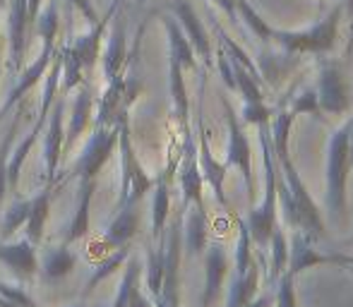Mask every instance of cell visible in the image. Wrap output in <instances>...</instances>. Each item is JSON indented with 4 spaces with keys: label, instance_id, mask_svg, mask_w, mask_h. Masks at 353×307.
I'll list each match as a JSON object with an SVG mask.
<instances>
[{
    "label": "cell",
    "instance_id": "38",
    "mask_svg": "<svg viewBox=\"0 0 353 307\" xmlns=\"http://www.w3.org/2000/svg\"><path fill=\"white\" fill-rule=\"evenodd\" d=\"M142 276V266L135 257H128V266H125V274H123V281H121V288L116 293V300H113V307H128V295H130V288L137 279Z\"/></svg>",
    "mask_w": 353,
    "mask_h": 307
},
{
    "label": "cell",
    "instance_id": "9",
    "mask_svg": "<svg viewBox=\"0 0 353 307\" xmlns=\"http://www.w3.org/2000/svg\"><path fill=\"white\" fill-rule=\"evenodd\" d=\"M137 229H140V211H137V204L135 207H125V209L118 211V216L111 221L106 231L101 235L92 237L87 245V257L89 260H103L108 252L118 250V247L128 245V242L135 237Z\"/></svg>",
    "mask_w": 353,
    "mask_h": 307
},
{
    "label": "cell",
    "instance_id": "8",
    "mask_svg": "<svg viewBox=\"0 0 353 307\" xmlns=\"http://www.w3.org/2000/svg\"><path fill=\"white\" fill-rule=\"evenodd\" d=\"M315 94L317 103H320L322 116H344L351 108V96H349V82L341 70L339 63L325 61L317 72L315 82Z\"/></svg>",
    "mask_w": 353,
    "mask_h": 307
},
{
    "label": "cell",
    "instance_id": "49",
    "mask_svg": "<svg viewBox=\"0 0 353 307\" xmlns=\"http://www.w3.org/2000/svg\"><path fill=\"white\" fill-rule=\"evenodd\" d=\"M121 3H123V0H116V3H113L111 8H118V5H121Z\"/></svg>",
    "mask_w": 353,
    "mask_h": 307
},
{
    "label": "cell",
    "instance_id": "48",
    "mask_svg": "<svg viewBox=\"0 0 353 307\" xmlns=\"http://www.w3.org/2000/svg\"><path fill=\"white\" fill-rule=\"evenodd\" d=\"M68 307H103V305H68Z\"/></svg>",
    "mask_w": 353,
    "mask_h": 307
},
{
    "label": "cell",
    "instance_id": "23",
    "mask_svg": "<svg viewBox=\"0 0 353 307\" xmlns=\"http://www.w3.org/2000/svg\"><path fill=\"white\" fill-rule=\"evenodd\" d=\"M183 72L185 70L181 67V63L168 58V89H171L173 113H176L183 132H188L190 130V98H188L185 77H183Z\"/></svg>",
    "mask_w": 353,
    "mask_h": 307
},
{
    "label": "cell",
    "instance_id": "15",
    "mask_svg": "<svg viewBox=\"0 0 353 307\" xmlns=\"http://www.w3.org/2000/svg\"><path fill=\"white\" fill-rule=\"evenodd\" d=\"M63 113L65 101H53V108L46 120V142H43V161H46V180L48 185L58 180V163H61L63 149H65V127H63Z\"/></svg>",
    "mask_w": 353,
    "mask_h": 307
},
{
    "label": "cell",
    "instance_id": "22",
    "mask_svg": "<svg viewBox=\"0 0 353 307\" xmlns=\"http://www.w3.org/2000/svg\"><path fill=\"white\" fill-rule=\"evenodd\" d=\"M53 51H56V46H43V48H41V53H39L37 61H34L32 65H27V70L22 72V79L17 82V87H14L12 92L8 94V101L3 103V111H0V116H3V113H8L10 108H12L14 103H17L19 98H22L24 94L29 92V89L37 87L39 79L46 75L48 65H51V61H53Z\"/></svg>",
    "mask_w": 353,
    "mask_h": 307
},
{
    "label": "cell",
    "instance_id": "1",
    "mask_svg": "<svg viewBox=\"0 0 353 307\" xmlns=\"http://www.w3.org/2000/svg\"><path fill=\"white\" fill-rule=\"evenodd\" d=\"M293 116L288 111L286 101L279 103L276 111H272V120H270V142H272V151H274V161L276 168L281 171L283 180L288 185V192L293 197V204H296V221L298 229L303 231L310 240H320L325 235V219L320 214V207L315 204L312 195L307 192L305 180L298 173L296 163L291 158V127H293Z\"/></svg>",
    "mask_w": 353,
    "mask_h": 307
},
{
    "label": "cell",
    "instance_id": "33",
    "mask_svg": "<svg viewBox=\"0 0 353 307\" xmlns=\"http://www.w3.org/2000/svg\"><path fill=\"white\" fill-rule=\"evenodd\" d=\"M236 219V226H238V242H236V257H233V274L241 276L248 271L252 262V237H250V231H248V224L241 219V216L233 214Z\"/></svg>",
    "mask_w": 353,
    "mask_h": 307
},
{
    "label": "cell",
    "instance_id": "12",
    "mask_svg": "<svg viewBox=\"0 0 353 307\" xmlns=\"http://www.w3.org/2000/svg\"><path fill=\"white\" fill-rule=\"evenodd\" d=\"M228 271H231V262H228L226 247L219 240H210L205 247V290H202L200 307H212L216 303Z\"/></svg>",
    "mask_w": 353,
    "mask_h": 307
},
{
    "label": "cell",
    "instance_id": "27",
    "mask_svg": "<svg viewBox=\"0 0 353 307\" xmlns=\"http://www.w3.org/2000/svg\"><path fill=\"white\" fill-rule=\"evenodd\" d=\"M51 195L53 190L46 187V190L37 192V197L32 200V209H29V219H27V240L32 242L34 247L41 245L43 240V231H46V221H48V209H51Z\"/></svg>",
    "mask_w": 353,
    "mask_h": 307
},
{
    "label": "cell",
    "instance_id": "42",
    "mask_svg": "<svg viewBox=\"0 0 353 307\" xmlns=\"http://www.w3.org/2000/svg\"><path fill=\"white\" fill-rule=\"evenodd\" d=\"M70 3H72L74 8H77L79 12H82L84 17H87L92 24H97V22H99V14H97V10H94L92 0H70Z\"/></svg>",
    "mask_w": 353,
    "mask_h": 307
},
{
    "label": "cell",
    "instance_id": "10",
    "mask_svg": "<svg viewBox=\"0 0 353 307\" xmlns=\"http://www.w3.org/2000/svg\"><path fill=\"white\" fill-rule=\"evenodd\" d=\"M183 156L178 161V185H181V209L185 211L190 204H205V178L197 163V142L190 130L183 132Z\"/></svg>",
    "mask_w": 353,
    "mask_h": 307
},
{
    "label": "cell",
    "instance_id": "50",
    "mask_svg": "<svg viewBox=\"0 0 353 307\" xmlns=\"http://www.w3.org/2000/svg\"><path fill=\"white\" fill-rule=\"evenodd\" d=\"M344 269H346V271H351V274H353V266H344Z\"/></svg>",
    "mask_w": 353,
    "mask_h": 307
},
{
    "label": "cell",
    "instance_id": "28",
    "mask_svg": "<svg viewBox=\"0 0 353 307\" xmlns=\"http://www.w3.org/2000/svg\"><path fill=\"white\" fill-rule=\"evenodd\" d=\"M233 5H236V14L243 19V24L260 39L262 46H272V32H274V27L257 12L255 5H252L250 0H233Z\"/></svg>",
    "mask_w": 353,
    "mask_h": 307
},
{
    "label": "cell",
    "instance_id": "46",
    "mask_svg": "<svg viewBox=\"0 0 353 307\" xmlns=\"http://www.w3.org/2000/svg\"><path fill=\"white\" fill-rule=\"evenodd\" d=\"M341 5H344V14L349 19H353V0H341Z\"/></svg>",
    "mask_w": 353,
    "mask_h": 307
},
{
    "label": "cell",
    "instance_id": "44",
    "mask_svg": "<svg viewBox=\"0 0 353 307\" xmlns=\"http://www.w3.org/2000/svg\"><path fill=\"white\" fill-rule=\"evenodd\" d=\"M327 255H330V264L353 266V255H344V252H327Z\"/></svg>",
    "mask_w": 353,
    "mask_h": 307
},
{
    "label": "cell",
    "instance_id": "6",
    "mask_svg": "<svg viewBox=\"0 0 353 307\" xmlns=\"http://www.w3.org/2000/svg\"><path fill=\"white\" fill-rule=\"evenodd\" d=\"M118 135H121V120L118 118L113 125L94 127V132L89 135L87 145H84V149L79 154L77 163L72 166L68 178H77L79 182H97V176L101 173V168L106 166V161L111 158L113 149H116Z\"/></svg>",
    "mask_w": 353,
    "mask_h": 307
},
{
    "label": "cell",
    "instance_id": "31",
    "mask_svg": "<svg viewBox=\"0 0 353 307\" xmlns=\"http://www.w3.org/2000/svg\"><path fill=\"white\" fill-rule=\"evenodd\" d=\"M286 264H288V235L279 224L270 237V281L272 284L286 271Z\"/></svg>",
    "mask_w": 353,
    "mask_h": 307
},
{
    "label": "cell",
    "instance_id": "40",
    "mask_svg": "<svg viewBox=\"0 0 353 307\" xmlns=\"http://www.w3.org/2000/svg\"><path fill=\"white\" fill-rule=\"evenodd\" d=\"M241 123L243 125H252L255 127L257 123H262V120H270L272 118V108L267 106L265 101H257V103H243V108H241Z\"/></svg>",
    "mask_w": 353,
    "mask_h": 307
},
{
    "label": "cell",
    "instance_id": "17",
    "mask_svg": "<svg viewBox=\"0 0 353 307\" xmlns=\"http://www.w3.org/2000/svg\"><path fill=\"white\" fill-rule=\"evenodd\" d=\"M27 24H29V5L27 0H12L8 19V39H10V70L17 75L24 63V48H27Z\"/></svg>",
    "mask_w": 353,
    "mask_h": 307
},
{
    "label": "cell",
    "instance_id": "20",
    "mask_svg": "<svg viewBox=\"0 0 353 307\" xmlns=\"http://www.w3.org/2000/svg\"><path fill=\"white\" fill-rule=\"evenodd\" d=\"M0 262L8 264L19 279H29L39 271L37 247L27 237L17 242H0Z\"/></svg>",
    "mask_w": 353,
    "mask_h": 307
},
{
    "label": "cell",
    "instance_id": "5",
    "mask_svg": "<svg viewBox=\"0 0 353 307\" xmlns=\"http://www.w3.org/2000/svg\"><path fill=\"white\" fill-rule=\"evenodd\" d=\"M118 120H121V135H118V147H121V192H118L116 211L125 209V207H135L144 200L149 190L154 187V178L144 171L135 154L130 140V127H128V108H123L118 113Z\"/></svg>",
    "mask_w": 353,
    "mask_h": 307
},
{
    "label": "cell",
    "instance_id": "21",
    "mask_svg": "<svg viewBox=\"0 0 353 307\" xmlns=\"http://www.w3.org/2000/svg\"><path fill=\"white\" fill-rule=\"evenodd\" d=\"M161 24L166 29L168 36V58L181 63L183 70H197V53L195 48L190 46L185 32L181 29L178 19L173 14H161Z\"/></svg>",
    "mask_w": 353,
    "mask_h": 307
},
{
    "label": "cell",
    "instance_id": "43",
    "mask_svg": "<svg viewBox=\"0 0 353 307\" xmlns=\"http://www.w3.org/2000/svg\"><path fill=\"white\" fill-rule=\"evenodd\" d=\"M248 307H274V288L265 290L262 295H255V300Z\"/></svg>",
    "mask_w": 353,
    "mask_h": 307
},
{
    "label": "cell",
    "instance_id": "2",
    "mask_svg": "<svg viewBox=\"0 0 353 307\" xmlns=\"http://www.w3.org/2000/svg\"><path fill=\"white\" fill-rule=\"evenodd\" d=\"M344 17V5H334L315 24L303 29H276L272 32V43L286 56H325L339 41V22Z\"/></svg>",
    "mask_w": 353,
    "mask_h": 307
},
{
    "label": "cell",
    "instance_id": "24",
    "mask_svg": "<svg viewBox=\"0 0 353 307\" xmlns=\"http://www.w3.org/2000/svg\"><path fill=\"white\" fill-rule=\"evenodd\" d=\"M257 290H260V264L252 260L245 274L241 276L233 274L231 284H228L226 307H248L255 300Z\"/></svg>",
    "mask_w": 353,
    "mask_h": 307
},
{
    "label": "cell",
    "instance_id": "39",
    "mask_svg": "<svg viewBox=\"0 0 353 307\" xmlns=\"http://www.w3.org/2000/svg\"><path fill=\"white\" fill-rule=\"evenodd\" d=\"M17 123H19V116L12 120V125H10L3 145H0V207H3L5 192L10 190V185H8V158H10V147H12V140H14V135H17Z\"/></svg>",
    "mask_w": 353,
    "mask_h": 307
},
{
    "label": "cell",
    "instance_id": "29",
    "mask_svg": "<svg viewBox=\"0 0 353 307\" xmlns=\"http://www.w3.org/2000/svg\"><path fill=\"white\" fill-rule=\"evenodd\" d=\"M77 266V255L70 250V245L53 247L43 255V276L51 281L63 279Z\"/></svg>",
    "mask_w": 353,
    "mask_h": 307
},
{
    "label": "cell",
    "instance_id": "16",
    "mask_svg": "<svg viewBox=\"0 0 353 307\" xmlns=\"http://www.w3.org/2000/svg\"><path fill=\"white\" fill-rule=\"evenodd\" d=\"M210 242V219H207L205 204H190L183 211V250L190 257L205 255Z\"/></svg>",
    "mask_w": 353,
    "mask_h": 307
},
{
    "label": "cell",
    "instance_id": "37",
    "mask_svg": "<svg viewBox=\"0 0 353 307\" xmlns=\"http://www.w3.org/2000/svg\"><path fill=\"white\" fill-rule=\"evenodd\" d=\"M272 288H274V307H298L296 276L291 271H283Z\"/></svg>",
    "mask_w": 353,
    "mask_h": 307
},
{
    "label": "cell",
    "instance_id": "11",
    "mask_svg": "<svg viewBox=\"0 0 353 307\" xmlns=\"http://www.w3.org/2000/svg\"><path fill=\"white\" fill-rule=\"evenodd\" d=\"M195 142H197V163H200L202 178H205V182L212 187V192H214V197H216L219 204H221L226 211H231L226 190H223V185H226V171H228V168H226V163L219 161V158L214 156L212 145H210V135H207L200 116H197V140Z\"/></svg>",
    "mask_w": 353,
    "mask_h": 307
},
{
    "label": "cell",
    "instance_id": "30",
    "mask_svg": "<svg viewBox=\"0 0 353 307\" xmlns=\"http://www.w3.org/2000/svg\"><path fill=\"white\" fill-rule=\"evenodd\" d=\"M163 257H166V235H163V240H159V242H154L152 247H147V279H144V286H147L152 300L161 293Z\"/></svg>",
    "mask_w": 353,
    "mask_h": 307
},
{
    "label": "cell",
    "instance_id": "36",
    "mask_svg": "<svg viewBox=\"0 0 353 307\" xmlns=\"http://www.w3.org/2000/svg\"><path fill=\"white\" fill-rule=\"evenodd\" d=\"M29 209H32V200H17L14 204H10V209L5 211L3 224H0V233H3V240L14 235V231L22 229L29 219Z\"/></svg>",
    "mask_w": 353,
    "mask_h": 307
},
{
    "label": "cell",
    "instance_id": "26",
    "mask_svg": "<svg viewBox=\"0 0 353 307\" xmlns=\"http://www.w3.org/2000/svg\"><path fill=\"white\" fill-rule=\"evenodd\" d=\"M92 108H94V98L89 89H79V94L72 101V116H70V125L65 132V149H70L74 142L79 140V135H84L89 120H92Z\"/></svg>",
    "mask_w": 353,
    "mask_h": 307
},
{
    "label": "cell",
    "instance_id": "41",
    "mask_svg": "<svg viewBox=\"0 0 353 307\" xmlns=\"http://www.w3.org/2000/svg\"><path fill=\"white\" fill-rule=\"evenodd\" d=\"M142 279V276H140ZM137 279L130 288V295H128V307H154V300L144 295V288H142V281Z\"/></svg>",
    "mask_w": 353,
    "mask_h": 307
},
{
    "label": "cell",
    "instance_id": "25",
    "mask_svg": "<svg viewBox=\"0 0 353 307\" xmlns=\"http://www.w3.org/2000/svg\"><path fill=\"white\" fill-rule=\"evenodd\" d=\"M128 63V43H125V24L116 22L108 36L106 51H103V77L106 82L116 79Z\"/></svg>",
    "mask_w": 353,
    "mask_h": 307
},
{
    "label": "cell",
    "instance_id": "35",
    "mask_svg": "<svg viewBox=\"0 0 353 307\" xmlns=\"http://www.w3.org/2000/svg\"><path fill=\"white\" fill-rule=\"evenodd\" d=\"M37 29L43 39V46H56L58 32H61V14H58L56 0H48L46 10L37 14Z\"/></svg>",
    "mask_w": 353,
    "mask_h": 307
},
{
    "label": "cell",
    "instance_id": "7",
    "mask_svg": "<svg viewBox=\"0 0 353 307\" xmlns=\"http://www.w3.org/2000/svg\"><path fill=\"white\" fill-rule=\"evenodd\" d=\"M223 111H226V125H228V145H226V168H238L243 176V182H245L248 190V200L255 202V171H252V147L250 140H248L245 125L241 123L238 113L233 111L231 101L228 98H221Z\"/></svg>",
    "mask_w": 353,
    "mask_h": 307
},
{
    "label": "cell",
    "instance_id": "45",
    "mask_svg": "<svg viewBox=\"0 0 353 307\" xmlns=\"http://www.w3.org/2000/svg\"><path fill=\"white\" fill-rule=\"evenodd\" d=\"M27 5H29V19H37L39 8H41V0H27Z\"/></svg>",
    "mask_w": 353,
    "mask_h": 307
},
{
    "label": "cell",
    "instance_id": "19",
    "mask_svg": "<svg viewBox=\"0 0 353 307\" xmlns=\"http://www.w3.org/2000/svg\"><path fill=\"white\" fill-rule=\"evenodd\" d=\"M113 12H116V8L108 10L106 17H101V22L92 24V32L77 36L72 43H65L68 53H70L74 61L82 65V70H92V67L97 65L99 48H101V41H103V32H106V27H108V22H111Z\"/></svg>",
    "mask_w": 353,
    "mask_h": 307
},
{
    "label": "cell",
    "instance_id": "34",
    "mask_svg": "<svg viewBox=\"0 0 353 307\" xmlns=\"http://www.w3.org/2000/svg\"><path fill=\"white\" fill-rule=\"evenodd\" d=\"M288 106V111L293 116H312V118H325L320 111V103H317V94H315V87H305L301 92H296L293 96L283 98Z\"/></svg>",
    "mask_w": 353,
    "mask_h": 307
},
{
    "label": "cell",
    "instance_id": "4",
    "mask_svg": "<svg viewBox=\"0 0 353 307\" xmlns=\"http://www.w3.org/2000/svg\"><path fill=\"white\" fill-rule=\"evenodd\" d=\"M353 116L346 118L344 125L334 127L327 142V209L330 214L341 216L346 211V185H349V132Z\"/></svg>",
    "mask_w": 353,
    "mask_h": 307
},
{
    "label": "cell",
    "instance_id": "32",
    "mask_svg": "<svg viewBox=\"0 0 353 307\" xmlns=\"http://www.w3.org/2000/svg\"><path fill=\"white\" fill-rule=\"evenodd\" d=\"M130 255H132L130 242H128V245H123V247H118V250L108 252V255L103 257V260L97 264V269H94L92 279H89V281H87V286H84V293H92L94 286H97L99 281L108 279V276H111L113 271L118 269V266H123V262H128V257H130Z\"/></svg>",
    "mask_w": 353,
    "mask_h": 307
},
{
    "label": "cell",
    "instance_id": "14",
    "mask_svg": "<svg viewBox=\"0 0 353 307\" xmlns=\"http://www.w3.org/2000/svg\"><path fill=\"white\" fill-rule=\"evenodd\" d=\"M173 17L178 19L181 29L185 32L188 41H190V46L195 48L197 58H202V61H205V65L212 67L214 51H212L210 34H207L205 24H202L200 14H197L195 8L190 5V0H176V3H173Z\"/></svg>",
    "mask_w": 353,
    "mask_h": 307
},
{
    "label": "cell",
    "instance_id": "3",
    "mask_svg": "<svg viewBox=\"0 0 353 307\" xmlns=\"http://www.w3.org/2000/svg\"><path fill=\"white\" fill-rule=\"evenodd\" d=\"M272 120V118H270ZM270 120L257 123L260 132V147H262V168H265V197L252 211L248 214V231H250L252 245L267 247L274 229L279 226V202H276V161L270 142Z\"/></svg>",
    "mask_w": 353,
    "mask_h": 307
},
{
    "label": "cell",
    "instance_id": "18",
    "mask_svg": "<svg viewBox=\"0 0 353 307\" xmlns=\"http://www.w3.org/2000/svg\"><path fill=\"white\" fill-rule=\"evenodd\" d=\"M320 264H330V255L315 250V240H310L303 231H293V235L288 237L286 271L298 276V274H303V271L312 269V266H320Z\"/></svg>",
    "mask_w": 353,
    "mask_h": 307
},
{
    "label": "cell",
    "instance_id": "47",
    "mask_svg": "<svg viewBox=\"0 0 353 307\" xmlns=\"http://www.w3.org/2000/svg\"><path fill=\"white\" fill-rule=\"evenodd\" d=\"M349 161H351V168H353V125H351V132H349Z\"/></svg>",
    "mask_w": 353,
    "mask_h": 307
},
{
    "label": "cell",
    "instance_id": "13",
    "mask_svg": "<svg viewBox=\"0 0 353 307\" xmlns=\"http://www.w3.org/2000/svg\"><path fill=\"white\" fill-rule=\"evenodd\" d=\"M178 156H171L161 173L154 178V200H152V240L159 242L166 235V224L171 216V180L178 168Z\"/></svg>",
    "mask_w": 353,
    "mask_h": 307
}]
</instances>
